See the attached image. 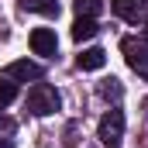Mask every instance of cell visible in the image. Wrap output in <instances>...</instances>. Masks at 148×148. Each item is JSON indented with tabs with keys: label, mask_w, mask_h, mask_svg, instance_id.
<instances>
[{
	"label": "cell",
	"mask_w": 148,
	"mask_h": 148,
	"mask_svg": "<svg viewBox=\"0 0 148 148\" xmlns=\"http://www.w3.org/2000/svg\"><path fill=\"white\" fill-rule=\"evenodd\" d=\"M21 7L24 10H35V14H48V17L59 14V0H21Z\"/></svg>",
	"instance_id": "9c48e42d"
},
{
	"label": "cell",
	"mask_w": 148,
	"mask_h": 148,
	"mask_svg": "<svg viewBox=\"0 0 148 148\" xmlns=\"http://www.w3.org/2000/svg\"><path fill=\"white\" fill-rule=\"evenodd\" d=\"M28 110L35 114V117H48V114L59 110V93H55V86H48V83H35L31 90H28Z\"/></svg>",
	"instance_id": "6da1fadb"
},
{
	"label": "cell",
	"mask_w": 148,
	"mask_h": 148,
	"mask_svg": "<svg viewBox=\"0 0 148 148\" xmlns=\"http://www.w3.org/2000/svg\"><path fill=\"white\" fill-rule=\"evenodd\" d=\"M73 7H76L79 17H93L97 21V14L103 10V0H73Z\"/></svg>",
	"instance_id": "30bf717a"
},
{
	"label": "cell",
	"mask_w": 148,
	"mask_h": 148,
	"mask_svg": "<svg viewBox=\"0 0 148 148\" xmlns=\"http://www.w3.org/2000/svg\"><path fill=\"white\" fill-rule=\"evenodd\" d=\"M121 52L127 59V66L134 69L138 76L148 79V41H138V38H124L121 41Z\"/></svg>",
	"instance_id": "3957f363"
},
{
	"label": "cell",
	"mask_w": 148,
	"mask_h": 148,
	"mask_svg": "<svg viewBox=\"0 0 148 148\" xmlns=\"http://www.w3.org/2000/svg\"><path fill=\"white\" fill-rule=\"evenodd\" d=\"M121 21H148V0H110Z\"/></svg>",
	"instance_id": "277c9868"
},
{
	"label": "cell",
	"mask_w": 148,
	"mask_h": 148,
	"mask_svg": "<svg viewBox=\"0 0 148 148\" xmlns=\"http://www.w3.org/2000/svg\"><path fill=\"white\" fill-rule=\"evenodd\" d=\"M3 79H10V83H28V79H41V66L28 62V59H17V62H10V66L3 69Z\"/></svg>",
	"instance_id": "5b68a950"
},
{
	"label": "cell",
	"mask_w": 148,
	"mask_h": 148,
	"mask_svg": "<svg viewBox=\"0 0 148 148\" xmlns=\"http://www.w3.org/2000/svg\"><path fill=\"white\" fill-rule=\"evenodd\" d=\"M100 141H103V148H121V141H124V110L110 107L100 117Z\"/></svg>",
	"instance_id": "7a4b0ae2"
},
{
	"label": "cell",
	"mask_w": 148,
	"mask_h": 148,
	"mask_svg": "<svg viewBox=\"0 0 148 148\" xmlns=\"http://www.w3.org/2000/svg\"><path fill=\"white\" fill-rule=\"evenodd\" d=\"M14 100H17V86H14L10 79H3V83H0V110H3V107H10Z\"/></svg>",
	"instance_id": "8fae6325"
},
{
	"label": "cell",
	"mask_w": 148,
	"mask_h": 148,
	"mask_svg": "<svg viewBox=\"0 0 148 148\" xmlns=\"http://www.w3.org/2000/svg\"><path fill=\"white\" fill-rule=\"evenodd\" d=\"M55 48H59V41H55V31L52 28H35L31 31V52L35 55H55Z\"/></svg>",
	"instance_id": "8992f818"
},
{
	"label": "cell",
	"mask_w": 148,
	"mask_h": 148,
	"mask_svg": "<svg viewBox=\"0 0 148 148\" xmlns=\"http://www.w3.org/2000/svg\"><path fill=\"white\" fill-rule=\"evenodd\" d=\"M0 134H14V121L0 114Z\"/></svg>",
	"instance_id": "4fadbf2b"
},
{
	"label": "cell",
	"mask_w": 148,
	"mask_h": 148,
	"mask_svg": "<svg viewBox=\"0 0 148 148\" xmlns=\"http://www.w3.org/2000/svg\"><path fill=\"white\" fill-rule=\"evenodd\" d=\"M141 41H148V21H145V31H141Z\"/></svg>",
	"instance_id": "9a60e30c"
},
{
	"label": "cell",
	"mask_w": 148,
	"mask_h": 148,
	"mask_svg": "<svg viewBox=\"0 0 148 148\" xmlns=\"http://www.w3.org/2000/svg\"><path fill=\"white\" fill-rule=\"evenodd\" d=\"M0 148H14V145H10V141H7V138H0Z\"/></svg>",
	"instance_id": "5bb4252c"
},
{
	"label": "cell",
	"mask_w": 148,
	"mask_h": 148,
	"mask_svg": "<svg viewBox=\"0 0 148 148\" xmlns=\"http://www.w3.org/2000/svg\"><path fill=\"white\" fill-rule=\"evenodd\" d=\"M76 62H79V69L97 73V69H103V66H107V52H103V48H83V55H79Z\"/></svg>",
	"instance_id": "52a82bcc"
},
{
	"label": "cell",
	"mask_w": 148,
	"mask_h": 148,
	"mask_svg": "<svg viewBox=\"0 0 148 148\" xmlns=\"http://www.w3.org/2000/svg\"><path fill=\"white\" fill-rule=\"evenodd\" d=\"M97 31H100V24L93 17H79L73 24V41H90V38H97Z\"/></svg>",
	"instance_id": "ba28073f"
},
{
	"label": "cell",
	"mask_w": 148,
	"mask_h": 148,
	"mask_svg": "<svg viewBox=\"0 0 148 148\" xmlns=\"http://www.w3.org/2000/svg\"><path fill=\"white\" fill-rule=\"evenodd\" d=\"M121 93H124V90H121L117 79H103V83H100V97H103V100H121Z\"/></svg>",
	"instance_id": "7c38bea8"
}]
</instances>
